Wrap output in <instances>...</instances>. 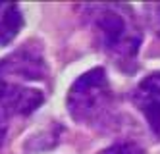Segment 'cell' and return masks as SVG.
Segmentation results:
<instances>
[{
    "label": "cell",
    "mask_w": 160,
    "mask_h": 154,
    "mask_svg": "<svg viewBox=\"0 0 160 154\" xmlns=\"http://www.w3.org/2000/svg\"><path fill=\"white\" fill-rule=\"evenodd\" d=\"M83 19L89 25L102 50L122 72L133 73L137 69V56L143 42V33L123 4H87L83 6Z\"/></svg>",
    "instance_id": "6da1fadb"
},
{
    "label": "cell",
    "mask_w": 160,
    "mask_h": 154,
    "mask_svg": "<svg viewBox=\"0 0 160 154\" xmlns=\"http://www.w3.org/2000/svg\"><path fill=\"white\" fill-rule=\"evenodd\" d=\"M47 75L42 50L35 41L25 42L0 60V110L4 114H31L44 102V92L29 85Z\"/></svg>",
    "instance_id": "7a4b0ae2"
},
{
    "label": "cell",
    "mask_w": 160,
    "mask_h": 154,
    "mask_svg": "<svg viewBox=\"0 0 160 154\" xmlns=\"http://www.w3.org/2000/svg\"><path fill=\"white\" fill-rule=\"evenodd\" d=\"M70 116L95 131H112L120 125V110L108 75L102 67H93L79 75L66 98Z\"/></svg>",
    "instance_id": "3957f363"
},
{
    "label": "cell",
    "mask_w": 160,
    "mask_h": 154,
    "mask_svg": "<svg viewBox=\"0 0 160 154\" xmlns=\"http://www.w3.org/2000/svg\"><path fill=\"white\" fill-rule=\"evenodd\" d=\"M131 102L139 110L151 127V131L160 137V73H151L137 83L131 91Z\"/></svg>",
    "instance_id": "277c9868"
},
{
    "label": "cell",
    "mask_w": 160,
    "mask_h": 154,
    "mask_svg": "<svg viewBox=\"0 0 160 154\" xmlns=\"http://www.w3.org/2000/svg\"><path fill=\"white\" fill-rule=\"evenodd\" d=\"M23 27V12L16 2H0V44H10Z\"/></svg>",
    "instance_id": "5b68a950"
},
{
    "label": "cell",
    "mask_w": 160,
    "mask_h": 154,
    "mask_svg": "<svg viewBox=\"0 0 160 154\" xmlns=\"http://www.w3.org/2000/svg\"><path fill=\"white\" fill-rule=\"evenodd\" d=\"M98 154H145V150L137 143H133V141H122V143L112 145Z\"/></svg>",
    "instance_id": "8992f818"
},
{
    "label": "cell",
    "mask_w": 160,
    "mask_h": 154,
    "mask_svg": "<svg viewBox=\"0 0 160 154\" xmlns=\"http://www.w3.org/2000/svg\"><path fill=\"white\" fill-rule=\"evenodd\" d=\"M151 12V21H152V27L156 29V33H160V4H152L148 8Z\"/></svg>",
    "instance_id": "52a82bcc"
},
{
    "label": "cell",
    "mask_w": 160,
    "mask_h": 154,
    "mask_svg": "<svg viewBox=\"0 0 160 154\" xmlns=\"http://www.w3.org/2000/svg\"><path fill=\"white\" fill-rule=\"evenodd\" d=\"M6 133H8V125H6V114L0 110V147H2L4 139H6Z\"/></svg>",
    "instance_id": "ba28073f"
}]
</instances>
